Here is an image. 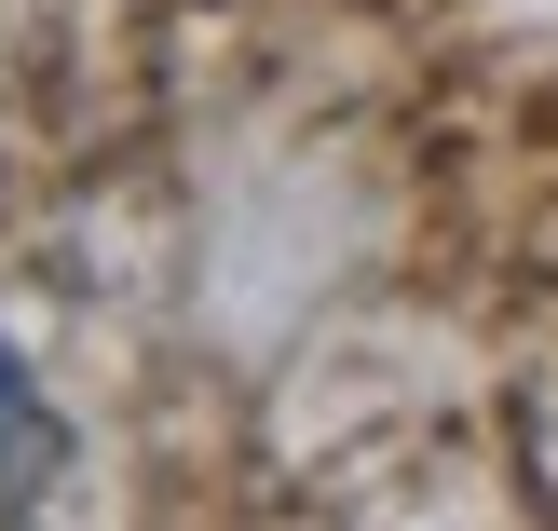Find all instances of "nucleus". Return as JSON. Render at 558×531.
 Returning a JSON list of instances; mask_svg holds the SVG:
<instances>
[{"label":"nucleus","mask_w":558,"mask_h":531,"mask_svg":"<svg viewBox=\"0 0 558 531\" xmlns=\"http://www.w3.org/2000/svg\"><path fill=\"white\" fill-rule=\"evenodd\" d=\"M54 463H69V436H54V409H41V382H27V354L0 341V518L41 505Z\"/></svg>","instance_id":"1"}]
</instances>
